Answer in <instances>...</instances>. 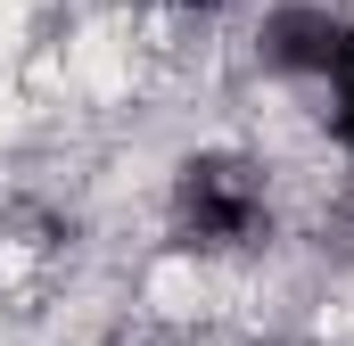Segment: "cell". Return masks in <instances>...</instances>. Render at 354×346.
Returning <instances> with one entry per match:
<instances>
[{
	"label": "cell",
	"mask_w": 354,
	"mask_h": 346,
	"mask_svg": "<svg viewBox=\"0 0 354 346\" xmlns=\"http://www.w3.org/2000/svg\"><path fill=\"white\" fill-rule=\"evenodd\" d=\"M165 239L181 256L231 264V256H264L280 239V206L272 181L248 149H189L165 173Z\"/></svg>",
	"instance_id": "1"
},
{
	"label": "cell",
	"mask_w": 354,
	"mask_h": 346,
	"mask_svg": "<svg viewBox=\"0 0 354 346\" xmlns=\"http://www.w3.org/2000/svg\"><path fill=\"white\" fill-rule=\"evenodd\" d=\"M354 58V17L338 0H272L256 17V66L288 91H322Z\"/></svg>",
	"instance_id": "2"
},
{
	"label": "cell",
	"mask_w": 354,
	"mask_h": 346,
	"mask_svg": "<svg viewBox=\"0 0 354 346\" xmlns=\"http://www.w3.org/2000/svg\"><path fill=\"white\" fill-rule=\"evenodd\" d=\"M313 107H322V140H330V149L354 165V58H346V66H338L322 91H313Z\"/></svg>",
	"instance_id": "3"
},
{
	"label": "cell",
	"mask_w": 354,
	"mask_h": 346,
	"mask_svg": "<svg viewBox=\"0 0 354 346\" xmlns=\"http://www.w3.org/2000/svg\"><path fill=\"white\" fill-rule=\"evenodd\" d=\"M115 8H189V0H115Z\"/></svg>",
	"instance_id": "4"
},
{
	"label": "cell",
	"mask_w": 354,
	"mask_h": 346,
	"mask_svg": "<svg viewBox=\"0 0 354 346\" xmlns=\"http://www.w3.org/2000/svg\"><path fill=\"white\" fill-rule=\"evenodd\" d=\"M91 346H124V338H91Z\"/></svg>",
	"instance_id": "5"
}]
</instances>
